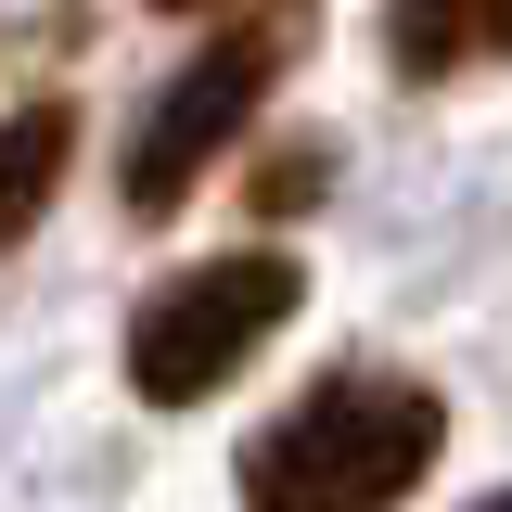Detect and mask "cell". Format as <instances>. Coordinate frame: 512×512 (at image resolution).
<instances>
[{"instance_id":"obj_1","label":"cell","mask_w":512,"mask_h":512,"mask_svg":"<svg viewBox=\"0 0 512 512\" xmlns=\"http://www.w3.org/2000/svg\"><path fill=\"white\" fill-rule=\"evenodd\" d=\"M448 448V397L423 372L346 359L295 410L244 436V512H397Z\"/></svg>"},{"instance_id":"obj_2","label":"cell","mask_w":512,"mask_h":512,"mask_svg":"<svg viewBox=\"0 0 512 512\" xmlns=\"http://www.w3.org/2000/svg\"><path fill=\"white\" fill-rule=\"evenodd\" d=\"M308 308V269L282 244H231L180 269V282H154L141 308H128V397H154V410H205L218 384H244L269 359V333Z\"/></svg>"},{"instance_id":"obj_3","label":"cell","mask_w":512,"mask_h":512,"mask_svg":"<svg viewBox=\"0 0 512 512\" xmlns=\"http://www.w3.org/2000/svg\"><path fill=\"white\" fill-rule=\"evenodd\" d=\"M282 77H295V26H269V0H244V26H218V39L141 103V128H128V154H116L128 218H180V192L244 141V116H269Z\"/></svg>"},{"instance_id":"obj_4","label":"cell","mask_w":512,"mask_h":512,"mask_svg":"<svg viewBox=\"0 0 512 512\" xmlns=\"http://www.w3.org/2000/svg\"><path fill=\"white\" fill-rule=\"evenodd\" d=\"M512 52V0H384V64L410 90L436 77H474V64Z\"/></svg>"},{"instance_id":"obj_5","label":"cell","mask_w":512,"mask_h":512,"mask_svg":"<svg viewBox=\"0 0 512 512\" xmlns=\"http://www.w3.org/2000/svg\"><path fill=\"white\" fill-rule=\"evenodd\" d=\"M64 167H77V116H64V103H26V116H0V256H13L39 218H52Z\"/></svg>"},{"instance_id":"obj_6","label":"cell","mask_w":512,"mask_h":512,"mask_svg":"<svg viewBox=\"0 0 512 512\" xmlns=\"http://www.w3.org/2000/svg\"><path fill=\"white\" fill-rule=\"evenodd\" d=\"M320 192V154H282V167H256V218H295Z\"/></svg>"},{"instance_id":"obj_7","label":"cell","mask_w":512,"mask_h":512,"mask_svg":"<svg viewBox=\"0 0 512 512\" xmlns=\"http://www.w3.org/2000/svg\"><path fill=\"white\" fill-rule=\"evenodd\" d=\"M154 13H244V0H154Z\"/></svg>"},{"instance_id":"obj_8","label":"cell","mask_w":512,"mask_h":512,"mask_svg":"<svg viewBox=\"0 0 512 512\" xmlns=\"http://www.w3.org/2000/svg\"><path fill=\"white\" fill-rule=\"evenodd\" d=\"M474 512H512V487H500V500H474Z\"/></svg>"}]
</instances>
